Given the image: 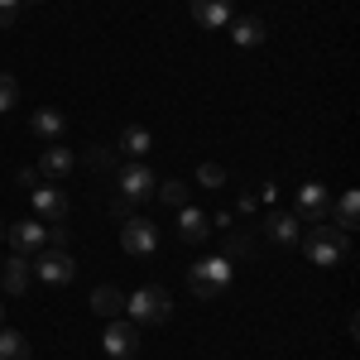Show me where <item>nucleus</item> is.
<instances>
[{"mask_svg": "<svg viewBox=\"0 0 360 360\" xmlns=\"http://www.w3.org/2000/svg\"><path fill=\"white\" fill-rule=\"evenodd\" d=\"M120 149H125L130 159H144V154L154 149V139H149L144 125H125V130H120Z\"/></svg>", "mask_w": 360, "mask_h": 360, "instance_id": "6ab92c4d", "label": "nucleus"}, {"mask_svg": "<svg viewBox=\"0 0 360 360\" xmlns=\"http://www.w3.org/2000/svg\"><path fill=\"white\" fill-rule=\"evenodd\" d=\"M82 164H86V168H96V173H111V168H115V154L106 149V144H91V149L82 154Z\"/></svg>", "mask_w": 360, "mask_h": 360, "instance_id": "412c9836", "label": "nucleus"}, {"mask_svg": "<svg viewBox=\"0 0 360 360\" xmlns=\"http://www.w3.org/2000/svg\"><path fill=\"white\" fill-rule=\"evenodd\" d=\"M245 250H250L245 236H231V245H226V259H231V255H245Z\"/></svg>", "mask_w": 360, "mask_h": 360, "instance_id": "c85d7f7f", "label": "nucleus"}, {"mask_svg": "<svg viewBox=\"0 0 360 360\" xmlns=\"http://www.w3.org/2000/svg\"><path fill=\"white\" fill-rule=\"evenodd\" d=\"M125 312H130L135 327H164L168 312H173V298H168L159 283H144V288H135V293L125 298Z\"/></svg>", "mask_w": 360, "mask_h": 360, "instance_id": "f03ea898", "label": "nucleus"}, {"mask_svg": "<svg viewBox=\"0 0 360 360\" xmlns=\"http://www.w3.org/2000/svg\"><path fill=\"white\" fill-rule=\"evenodd\" d=\"M49 245H63V250H68V226H63V221L49 226Z\"/></svg>", "mask_w": 360, "mask_h": 360, "instance_id": "cd10ccee", "label": "nucleus"}, {"mask_svg": "<svg viewBox=\"0 0 360 360\" xmlns=\"http://www.w3.org/2000/svg\"><path fill=\"white\" fill-rule=\"evenodd\" d=\"M20 20V0H0V29H10Z\"/></svg>", "mask_w": 360, "mask_h": 360, "instance_id": "a878e982", "label": "nucleus"}, {"mask_svg": "<svg viewBox=\"0 0 360 360\" xmlns=\"http://www.w3.org/2000/svg\"><path fill=\"white\" fill-rule=\"evenodd\" d=\"M231 34H236V44H264V25H259V20H236V29H231Z\"/></svg>", "mask_w": 360, "mask_h": 360, "instance_id": "4be33fe9", "label": "nucleus"}, {"mask_svg": "<svg viewBox=\"0 0 360 360\" xmlns=\"http://www.w3.org/2000/svg\"><path fill=\"white\" fill-rule=\"evenodd\" d=\"M0 317H5V307H0Z\"/></svg>", "mask_w": 360, "mask_h": 360, "instance_id": "2f4dec72", "label": "nucleus"}, {"mask_svg": "<svg viewBox=\"0 0 360 360\" xmlns=\"http://www.w3.org/2000/svg\"><path fill=\"white\" fill-rule=\"evenodd\" d=\"M293 217L298 221H332V197L322 183H303L298 188V202H293Z\"/></svg>", "mask_w": 360, "mask_h": 360, "instance_id": "0eeeda50", "label": "nucleus"}, {"mask_svg": "<svg viewBox=\"0 0 360 360\" xmlns=\"http://www.w3.org/2000/svg\"><path fill=\"white\" fill-rule=\"evenodd\" d=\"M0 360H29V341H25V332H10V327H0Z\"/></svg>", "mask_w": 360, "mask_h": 360, "instance_id": "aec40b11", "label": "nucleus"}, {"mask_svg": "<svg viewBox=\"0 0 360 360\" xmlns=\"http://www.w3.org/2000/svg\"><path fill=\"white\" fill-rule=\"evenodd\" d=\"M154 193L164 197L168 207H188V183H178V178H173V183H159Z\"/></svg>", "mask_w": 360, "mask_h": 360, "instance_id": "b1692460", "label": "nucleus"}, {"mask_svg": "<svg viewBox=\"0 0 360 360\" xmlns=\"http://www.w3.org/2000/svg\"><path fill=\"white\" fill-rule=\"evenodd\" d=\"M34 274L44 278V283H68V278L77 274V259H72V255H68V250L63 245H44L39 250V255H34Z\"/></svg>", "mask_w": 360, "mask_h": 360, "instance_id": "20e7f679", "label": "nucleus"}, {"mask_svg": "<svg viewBox=\"0 0 360 360\" xmlns=\"http://www.w3.org/2000/svg\"><path fill=\"white\" fill-rule=\"evenodd\" d=\"M101 346H106V356H111V360H130L139 351V327H135V322H115V317H111V327H106V336H101Z\"/></svg>", "mask_w": 360, "mask_h": 360, "instance_id": "6e6552de", "label": "nucleus"}, {"mask_svg": "<svg viewBox=\"0 0 360 360\" xmlns=\"http://www.w3.org/2000/svg\"><path fill=\"white\" fill-rule=\"evenodd\" d=\"M120 245H125V255H135V259H144V255H154L159 250V231H154V221H144V217H125L120 221Z\"/></svg>", "mask_w": 360, "mask_h": 360, "instance_id": "39448f33", "label": "nucleus"}, {"mask_svg": "<svg viewBox=\"0 0 360 360\" xmlns=\"http://www.w3.org/2000/svg\"><path fill=\"white\" fill-rule=\"evenodd\" d=\"M20 5H44V0H20Z\"/></svg>", "mask_w": 360, "mask_h": 360, "instance_id": "c756f323", "label": "nucleus"}, {"mask_svg": "<svg viewBox=\"0 0 360 360\" xmlns=\"http://www.w3.org/2000/svg\"><path fill=\"white\" fill-rule=\"evenodd\" d=\"M111 212L120 217V221H125V217H135V202H130V197H120V193H115V197H111Z\"/></svg>", "mask_w": 360, "mask_h": 360, "instance_id": "bb28decb", "label": "nucleus"}, {"mask_svg": "<svg viewBox=\"0 0 360 360\" xmlns=\"http://www.w3.org/2000/svg\"><path fill=\"white\" fill-rule=\"evenodd\" d=\"M15 106H20V82H15L10 72H0V115L15 111Z\"/></svg>", "mask_w": 360, "mask_h": 360, "instance_id": "5701e85b", "label": "nucleus"}, {"mask_svg": "<svg viewBox=\"0 0 360 360\" xmlns=\"http://www.w3.org/2000/svg\"><path fill=\"white\" fill-rule=\"evenodd\" d=\"M303 255L312 259V264L332 269V264H341V259L351 255V240H346V231H336V226L317 221V226H312V231L303 236Z\"/></svg>", "mask_w": 360, "mask_h": 360, "instance_id": "f257e3e1", "label": "nucleus"}, {"mask_svg": "<svg viewBox=\"0 0 360 360\" xmlns=\"http://www.w3.org/2000/svg\"><path fill=\"white\" fill-rule=\"evenodd\" d=\"M188 288H193V298H221L226 288H231V259L226 255L197 259L193 269H188Z\"/></svg>", "mask_w": 360, "mask_h": 360, "instance_id": "7ed1b4c3", "label": "nucleus"}, {"mask_svg": "<svg viewBox=\"0 0 360 360\" xmlns=\"http://www.w3.org/2000/svg\"><path fill=\"white\" fill-rule=\"evenodd\" d=\"M360 226V193H341L336 197V231H356Z\"/></svg>", "mask_w": 360, "mask_h": 360, "instance_id": "a211bd4d", "label": "nucleus"}, {"mask_svg": "<svg viewBox=\"0 0 360 360\" xmlns=\"http://www.w3.org/2000/svg\"><path fill=\"white\" fill-rule=\"evenodd\" d=\"M188 10H193V20L202 29H226L231 25V0H193Z\"/></svg>", "mask_w": 360, "mask_h": 360, "instance_id": "2eb2a0df", "label": "nucleus"}, {"mask_svg": "<svg viewBox=\"0 0 360 360\" xmlns=\"http://www.w3.org/2000/svg\"><path fill=\"white\" fill-rule=\"evenodd\" d=\"M159 188V178L149 173L144 164H130V168H120V197H130V202H144V197Z\"/></svg>", "mask_w": 360, "mask_h": 360, "instance_id": "f8f14e48", "label": "nucleus"}, {"mask_svg": "<svg viewBox=\"0 0 360 360\" xmlns=\"http://www.w3.org/2000/svg\"><path fill=\"white\" fill-rule=\"evenodd\" d=\"M264 231H269L274 245H298V217H293V212H269Z\"/></svg>", "mask_w": 360, "mask_h": 360, "instance_id": "dca6fc26", "label": "nucleus"}, {"mask_svg": "<svg viewBox=\"0 0 360 360\" xmlns=\"http://www.w3.org/2000/svg\"><path fill=\"white\" fill-rule=\"evenodd\" d=\"M91 312H96V317H120V312H125V293L111 288V283H101V288L91 293Z\"/></svg>", "mask_w": 360, "mask_h": 360, "instance_id": "f3484780", "label": "nucleus"}, {"mask_svg": "<svg viewBox=\"0 0 360 360\" xmlns=\"http://www.w3.org/2000/svg\"><path fill=\"white\" fill-rule=\"evenodd\" d=\"M0 240H5V226H0Z\"/></svg>", "mask_w": 360, "mask_h": 360, "instance_id": "7c9ffc66", "label": "nucleus"}, {"mask_svg": "<svg viewBox=\"0 0 360 360\" xmlns=\"http://www.w3.org/2000/svg\"><path fill=\"white\" fill-rule=\"evenodd\" d=\"M29 130H34V139H44V144H58L63 130H68V115L58 111V106H39V111L29 115Z\"/></svg>", "mask_w": 360, "mask_h": 360, "instance_id": "9b49d317", "label": "nucleus"}, {"mask_svg": "<svg viewBox=\"0 0 360 360\" xmlns=\"http://www.w3.org/2000/svg\"><path fill=\"white\" fill-rule=\"evenodd\" d=\"M34 217L44 226H58L68 217V193L63 188H34Z\"/></svg>", "mask_w": 360, "mask_h": 360, "instance_id": "9d476101", "label": "nucleus"}, {"mask_svg": "<svg viewBox=\"0 0 360 360\" xmlns=\"http://www.w3.org/2000/svg\"><path fill=\"white\" fill-rule=\"evenodd\" d=\"M5 240H10L15 255L34 259L39 250L49 245V226H44V221H15V226H5Z\"/></svg>", "mask_w": 360, "mask_h": 360, "instance_id": "423d86ee", "label": "nucleus"}, {"mask_svg": "<svg viewBox=\"0 0 360 360\" xmlns=\"http://www.w3.org/2000/svg\"><path fill=\"white\" fill-rule=\"evenodd\" d=\"M197 183H202V188H221V183H226V168L221 164H202V168H197Z\"/></svg>", "mask_w": 360, "mask_h": 360, "instance_id": "393cba45", "label": "nucleus"}, {"mask_svg": "<svg viewBox=\"0 0 360 360\" xmlns=\"http://www.w3.org/2000/svg\"><path fill=\"white\" fill-rule=\"evenodd\" d=\"M29 278H34L29 259H25V255H10V259H5V269H0V288H5L10 298H25Z\"/></svg>", "mask_w": 360, "mask_h": 360, "instance_id": "ddd939ff", "label": "nucleus"}, {"mask_svg": "<svg viewBox=\"0 0 360 360\" xmlns=\"http://www.w3.org/2000/svg\"><path fill=\"white\" fill-rule=\"evenodd\" d=\"M72 164H77V159H72V149H63V144H44V159H39V178H68V173H72Z\"/></svg>", "mask_w": 360, "mask_h": 360, "instance_id": "4468645a", "label": "nucleus"}, {"mask_svg": "<svg viewBox=\"0 0 360 360\" xmlns=\"http://www.w3.org/2000/svg\"><path fill=\"white\" fill-rule=\"evenodd\" d=\"M212 236V217L202 207H178V240L183 245H202Z\"/></svg>", "mask_w": 360, "mask_h": 360, "instance_id": "1a4fd4ad", "label": "nucleus"}]
</instances>
